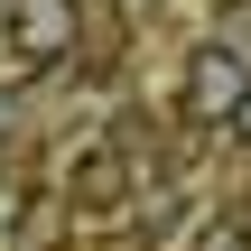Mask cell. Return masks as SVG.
<instances>
[{
  "mask_svg": "<svg viewBox=\"0 0 251 251\" xmlns=\"http://www.w3.org/2000/svg\"><path fill=\"white\" fill-rule=\"evenodd\" d=\"M130 205V149L121 140H93V149H75L65 158V214H84V224H112Z\"/></svg>",
  "mask_w": 251,
  "mask_h": 251,
  "instance_id": "7a4b0ae2",
  "label": "cell"
},
{
  "mask_svg": "<svg viewBox=\"0 0 251 251\" xmlns=\"http://www.w3.org/2000/svg\"><path fill=\"white\" fill-rule=\"evenodd\" d=\"M242 93H251V65H242V47H196L186 56V75H177V112L196 121V130H224L233 112H242Z\"/></svg>",
  "mask_w": 251,
  "mask_h": 251,
  "instance_id": "6da1fadb",
  "label": "cell"
},
{
  "mask_svg": "<svg viewBox=\"0 0 251 251\" xmlns=\"http://www.w3.org/2000/svg\"><path fill=\"white\" fill-rule=\"evenodd\" d=\"M196 251H251V224L224 214V224H205V233H196Z\"/></svg>",
  "mask_w": 251,
  "mask_h": 251,
  "instance_id": "277c9868",
  "label": "cell"
},
{
  "mask_svg": "<svg viewBox=\"0 0 251 251\" xmlns=\"http://www.w3.org/2000/svg\"><path fill=\"white\" fill-rule=\"evenodd\" d=\"M224 130H242V140H251V93H242V112H233V121H224Z\"/></svg>",
  "mask_w": 251,
  "mask_h": 251,
  "instance_id": "5b68a950",
  "label": "cell"
},
{
  "mask_svg": "<svg viewBox=\"0 0 251 251\" xmlns=\"http://www.w3.org/2000/svg\"><path fill=\"white\" fill-rule=\"evenodd\" d=\"M9 56H19V65L75 56V0H19V9H9Z\"/></svg>",
  "mask_w": 251,
  "mask_h": 251,
  "instance_id": "3957f363",
  "label": "cell"
}]
</instances>
